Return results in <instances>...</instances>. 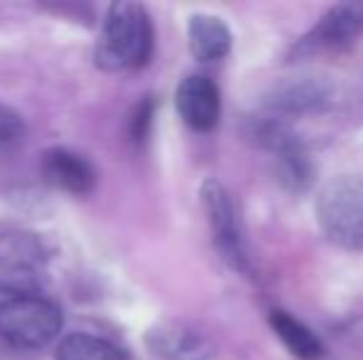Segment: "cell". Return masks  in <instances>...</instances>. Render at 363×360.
I'll return each mask as SVG.
<instances>
[{
	"label": "cell",
	"instance_id": "obj_8",
	"mask_svg": "<svg viewBox=\"0 0 363 360\" xmlns=\"http://www.w3.org/2000/svg\"><path fill=\"white\" fill-rule=\"evenodd\" d=\"M43 173L48 182H52L60 190L74 192V195H86L91 192L96 182V173L89 166V161L72 153L67 149H52L43 158Z\"/></svg>",
	"mask_w": 363,
	"mask_h": 360
},
{
	"label": "cell",
	"instance_id": "obj_6",
	"mask_svg": "<svg viewBox=\"0 0 363 360\" xmlns=\"http://www.w3.org/2000/svg\"><path fill=\"white\" fill-rule=\"evenodd\" d=\"M201 200L206 207L208 222L216 235V245L223 257L235 269H247V257H245L242 237H240L238 217H235L233 202H230L225 187L216 180H208L201 190Z\"/></svg>",
	"mask_w": 363,
	"mask_h": 360
},
{
	"label": "cell",
	"instance_id": "obj_3",
	"mask_svg": "<svg viewBox=\"0 0 363 360\" xmlns=\"http://www.w3.org/2000/svg\"><path fill=\"white\" fill-rule=\"evenodd\" d=\"M62 313L43 296H10L0 303V338L13 348L38 351L57 338Z\"/></svg>",
	"mask_w": 363,
	"mask_h": 360
},
{
	"label": "cell",
	"instance_id": "obj_10",
	"mask_svg": "<svg viewBox=\"0 0 363 360\" xmlns=\"http://www.w3.org/2000/svg\"><path fill=\"white\" fill-rule=\"evenodd\" d=\"M269 323H272L279 341L287 346V351L294 353L299 360H319L324 356V346H321L319 338H316L304 323L296 321L291 313L272 311L269 313Z\"/></svg>",
	"mask_w": 363,
	"mask_h": 360
},
{
	"label": "cell",
	"instance_id": "obj_7",
	"mask_svg": "<svg viewBox=\"0 0 363 360\" xmlns=\"http://www.w3.org/2000/svg\"><path fill=\"white\" fill-rule=\"evenodd\" d=\"M176 106L181 119L196 131H211L220 119V91L203 74H191L178 84Z\"/></svg>",
	"mask_w": 363,
	"mask_h": 360
},
{
	"label": "cell",
	"instance_id": "obj_13",
	"mask_svg": "<svg viewBox=\"0 0 363 360\" xmlns=\"http://www.w3.org/2000/svg\"><path fill=\"white\" fill-rule=\"evenodd\" d=\"M28 139V126L25 119L10 106L0 104V163L10 161Z\"/></svg>",
	"mask_w": 363,
	"mask_h": 360
},
{
	"label": "cell",
	"instance_id": "obj_11",
	"mask_svg": "<svg viewBox=\"0 0 363 360\" xmlns=\"http://www.w3.org/2000/svg\"><path fill=\"white\" fill-rule=\"evenodd\" d=\"M57 360H124V356L104 338L89 336V333H69L60 343Z\"/></svg>",
	"mask_w": 363,
	"mask_h": 360
},
{
	"label": "cell",
	"instance_id": "obj_12",
	"mask_svg": "<svg viewBox=\"0 0 363 360\" xmlns=\"http://www.w3.org/2000/svg\"><path fill=\"white\" fill-rule=\"evenodd\" d=\"M153 338L158 341V353H161L163 358H171V360H203L206 358L203 338L191 331H186V328H181V326L161 328V333Z\"/></svg>",
	"mask_w": 363,
	"mask_h": 360
},
{
	"label": "cell",
	"instance_id": "obj_4",
	"mask_svg": "<svg viewBox=\"0 0 363 360\" xmlns=\"http://www.w3.org/2000/svg\"><path fill=\"white\" fill-rule=\"evenodd\" d=\"M45 279V247L33 235L0 237V291L38 296Z\"/></svg>",
	"mask_w": 363,
	"mask_h": 360
},
{
	"label": "cell",
	"instance_id": "obj_1",
	"mask_svg": "<svg viewBox=\"0 0 363 360\" xmlns=\"http://www.w3.org/2000/svg\"><path fill=\"white\" fill-rule=\"evenodd\" d=\"M153 52L151 18L136 3H114L106 13L104 33L96 45V64L111 72L139 69Z\"/></svg>",
	"mask_w": 363,
	"mask_h": 360
},
{
	"label": "cell",
	"instance_id": "obj_2",
	"mask_svg": "<svg viewBox=\"0 0 363 360\" xmlns=\"http://www.w3.org/2000/svg\"><path fill=\"white\" fill-rule=\"evenodd\" d=\"M321 232L344 250H363V178L341 175L316 197Z\"/></svg>",
	"mask_w": 363,
	"mask_h": 360
},
{
	"label": "cell",
	"instance_id": "obj_5",
	"mask_svg": "<svg viewBox=\"0 0 363 360\" xmlns=\"http://www.w3.org/2000/svg\"><path fill=\"white\" fill-rule=\"evenodd\" d=\"M363 35V3H341L334 5L316 28L296 45V52H339L356 42Z\"/></svg>",
	"mask_w": 363,
	"mask_h": 360
},
{
	"label": "cell",
	"instance_id": "obj_9",
	"mask_svg": "<svg viewBox=\"0 0 363 360\" xmlns=\"http://www.w3.org/2000/svg\"><path fill=\"white\" fill-rule=\"evenodd\" d=\"M230 45H233V35L228 25L216 15L198 13L188 20V47L196 59L201 62L223 59L230 52Z\"/></svg>",
	"mask_w": 363,
	"mask_h": 360
},
{
	"label": "cell",
	"instance_id": "obj_14",
	"mask_svg": "<svg viewBox=\"0 0 363 360\" xmlns=\"http://www.w3.org/2000/svg\"><path fill=\"white\" fill-rule=\"evenodd\" d=\"M148 119H151V109H148V104H146V106H141L139 116H136V121H134V139H136V141L144 139Z\"/></svg>",
	"mask_w": 363,
	"mask_h": 360
}]
</instances>
